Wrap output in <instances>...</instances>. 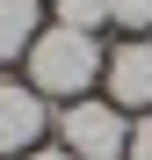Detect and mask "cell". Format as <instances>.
<instances>
[{
	"label": "cell",
	"mask_w": 152,
	"mask_h": 160,
	"mask_svg": "<svg viewBox=\"0 0 152 160\" xmlns=\"http://www.w3.org/2000/svg\"><path fill=\"white\" fill-rule=\"evenodd\" d=\"M101 73H109V102H116L123 117L152 102V44H116Z\"/></svg>",
	"instance_id": "4"
},
{
	"label": "cell",
	"mask_w": 152,
	"mask_h": 160,
	"mask_svg": "<svg viewBox=\"0 0 152 160\" xmlns=\"http://www.w3.org/2000/svg\"><path fill=\"white\" fill-rule=\"evenodd\" d=\"M36 37H44L36 0H0V58H29Z\"/></svg>",
	"instance_id": "5"
},
{
	"label": "cell",
	"mask_w": 152,
	"mask_h": 160,
	"mask_svg": "<svg viewBox=\"0 0 152 160\" xmlns=\"http://www.w3.org/2000/svg\"><path fill=\"white\" fill-rule=\"evenodd\" d=\"M109 22H123V29H145V22H152V0H109Z\"/></svg>",
	"instance_id": "7"
},
{
	"label": "cell",
	"mask_w": 152,
	"mask_h": 160,
	"mask_svg": "<svg viewBox=\"0 0 152 160\" xmlns=\"http://www.w3.org/2000/svg\"><path fill=\"white\" fill-rule=\"evenodd\" d=\"M101 66H109L101 44L87 29H65V22H51V29L29 44V88L36 95H87Z\"/></svg>",
	"instance_id": "1"
},
{
	"label": "cell",
	"mask_w": 152,
	"mask_h": 160,
	"mask_svg": "<svg viewBox=\"0 0 152 160\" xmlns=\"http://www.w3.org/2000/svg\"><path fill=\"white\" fill-rule=\"evenodd\" d=\"M58 138L72 160H123L131 153V124H123V109L109 95L101 102H65L58 109Z\"/></svg>",
	"instance_id": "2"
},
{
	"label": "cell",
	"mask_w": 152,
	"mask_h": 160,
	"mask_svg": "<svg viewBox=\"0 0 152 160\" xmlns=\"http://www.w3.org/2000/svg\"><path fill=\"white\" fill-rule=\"evenodd\" d=\"M44 124H51V102L36 88H22V80H0V160L7 153H36Z\"/></svg>",
	"instance_id": "3"
},
{
	"label": "cell",
	"mask_w": 152,
	"mask_h": 160,
	"mask_svg": "<svg viewBox=\"0 0 152 160\" xmlns=\"http://www.w3.org/2000/svg\"><path fill=\"white\" fill-rule=\"evenodd\" d=\"M58 22H65V29H101V22H109V0H58Z\"/></svg>",
	"instance_id": "6"
},
{
	"label": "cell",
	"mask_w": 152,
	"mask_h": 160,
	"mask_svg": "<svg viewBox=\"0 0 152 160\" xmlns=\"http://www.w3.org/2000/svg\"><path fill=\"white\" fill-rule=\"evenodd\" d=\"M22 160H72V153H65V146H58V153H51V146H36V153H22Z\"/></svg>",
	"instance_id": "9"
},
{
	"label": "cell",
	"mask_w": 152,
	"mask_h": 160,
	"mask_svg": "<svg viewBox=\"0 0 152 160\" xmlns=\"http://www.w3.org/2000/svg\"><path fill=\"white\" fill-rule=\"evenodd\" d=\"M123 160H152V117L131 124V153H123Z\"/></svg>",
	"instance_id": "8"
}]
</instances>
